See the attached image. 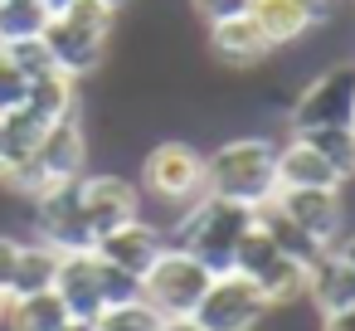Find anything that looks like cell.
<instances>
[{"label": "cell", "mask_w": 355, "mask_h": 331, "mask_svg": "<svg viewBox=\"0 0 355 331\" xmlns=\"http://www.w3.org/2000/svg\"><path fill=\"white\" fill-rule=\"evenodd\" d=\"M25 112H35L44 127H54L64 117H78V78H69L59 69L44 74V78H35L30 93H25Z\"/></svg>", "instance_id": "ac0fdd59"}, {"label": "cell", "mask_w": 355, "mask_h": 331, "mask_svg": "<svg viewBox=\"0 0 355 331\" xmlns=\"http://www.w3.org/2000/svg\"><path fill=\"white\" fill-rule=\"evenodd\" d=\"M292 137H302L306 146H316L336 166L340 180L355 176V127H316V132H292Z\"/></svg>", "instance_id": "d4e9b609"}, {"label": "cell", "mask_w": 355, "mask_h": 331, "mask_svg": "<svg viewBox=\"0 0 355 331\" xmlns=\"http://www.w3.org/2000/svg\"><path fill=\"white\" fill-rule=\"evenodd\" d=\"M336 253H340V258L355 268V234H350V239H340V244H336Z\"/></svg>", "instance_id": "836d02e7"}, {"label": "cell", "mask_w": 355, "mask_h": 331, "mask_svg": "<svg viewBox=\"0 0 355 331\" xmlns=\"http://www.w3.org/2000/svg\"><path fill=\"white\" fill-rule=\"evenodd\" d=\"M6 312H10V297H6V287H0V321H6Z\"/></svg>", "instance_id": "8d00e7d4"}, {"label": "cell", "mask_w": 355, "mask_h": 331, "mask_svg": "<svg viewBox=\"0 0 355 331\" xmlns=\"http://www.w3.org/2000/svg\"><path fill=\"white\" fill-rule=\"evenodd\" d=\"M209 278H214V273H209L200 258H190L185 248L166 244V253H161V258L151 263V273L141 278V302H146L161 321H171V316H190V312L200 307Z\"/></svg>", "instance_id": "5b68a950"}, {"label": "cell", "mask_w": 355, "mask_h": 331, "mask_svg": "<svg viewBox=\"0 0 355 331\" xmlns=\"http://www.w3.org/2000/svg\"><path fill=\"white\" fill-rule=\"evenodd\" d=\"M316 127H355V64H336L306 83V93L292 103V132Z\"/></svg>", "instance_id": "52a82bcc"}, {"label": "cell", "mask_w": 355, "mask_h": 331, "mask_svg": "<svg viewBox=\"0 0 355 331\" xmlns=\"http://www.w3.org/2000/svg\"><path fill=\"white\" fill-rule=\"evenodd\" d=\"M306 268H311V263H297V258L282 253V258L258 278L263 302H268V307H292L297 297H306Z\"/></svg>", "instance_id": "7402d4cb"}, {"label": "cell", "mask_w": 355, "mask_h": 331, "mask_svg": "<svg viewBox=\"0 0 355 331\" xmlns=\"http://www.w3.org/2000/svg\"><path fill=\"white\" fill-rule=\"evenodd\" d=\"M297 10H302L311 25H326V20L336 15V0H297Z\"/></svg>", "instance_id": "4dcf8cb0"}, {"label": "cell", "mask_w": 355, "mask_h": 331, "mask_svg": "<svg viewBox=\"0 0 355 331\" xmlns=\"http://www.w3.org/2000/svg\"><path fill=\"white\" fill-rule=\"evenodd\" d=\"M49 20H54V15L40 6V0H0V44L40 40Z\"/></svg>", "instance_id": "603a6c76"}, {"label": "cell", "mask_w": 355, "mask_h": 331, "mask_svg": "<svg viewBox=\"0 0 355 331\" xmlns=\"http://www.w3.org/2000/svg\"><path fill=\"white\" fill-rule=\"evenodd\" d=\"M93 331H161V316H156L141 297H132V302L107 307V312L93 321Z\"/></svg>", "instance_id": "484cf974"}, {"label": "cell", "mask_w": 355, "mask_h": 331, "mask_svg": "<svg viewBox=\"0 0 355 331\" xmlns=\"http://www.w3.org/2000/svg\"><path fill=\"white\" fill-rule=\"evenodd\" d=\"M277 258H282V248H277V244L268 239V229H263V224L253 219V224H248V234L239 239V248H234V263H229V268L258 282V278H263V273H268V268H272Z\"/></svg>", "instance_id": "cb8c5ba5"}, {"label": "cell", "mask_w": 355, "mask_h": 331, "mask_svg": "<svg viewBox=\"0 0 355 331\" xmlns=\"http://www.w3.org/2000/svg\"><path fill=\"white\" fill-rule=\"evenodd\" d=\"M248 6H253V0H195V10H200L209 25L239 20V15H248Z\"/></svg>", "instance_id": "f1b7e54d"}, {"label": "cell", "mask_w": 355, "mask_h": 331, "mask_svg": "<svg viewBox=\"0 0 355 331\" xmlns=\"http://www.w3.org/2000/svg\"><path fill=\"white\" fill-rule=\"evenodd\" d=\"M25 93H30V78L10 64V54H6V49H0V112L25 108Z\"/></svg>", "instance_id": "83f0119b"}, {"label": "cell", "mask_w": 355, "mask_h": 331, "mask_svg": "<svg viewBox=\"0 0 355 331\" xmlns=\"http://www.w3.org/2000/svg\"><path fill=\"white\" fill-rule=\"evenodd\" d=\"M44 132L49 127L35 112H25V108H15V112L0 117V180H10L15 171L30 166V156H35V146H40Z\"/></svg>", "instance_id": "e0dca14e"}, {"label": "cell", "mask_w": 355, "mask_h": 331, "mask_svg": "<svg viewBox=\"0 0 355 331\" xmlns=\"http://www.w3.org/2000/svg\"><path fill=\"white\" fill-rule=\"evenodd\" d=\"M209 49L219 64H234V69H253L272 54L268 35L253 25V15H239V20H224V25H209Z\"/></svg>", "instance_id": "2e32d148"}, {"label": "cell", "mask_w": 355, "mask_h": 331, "mask_svg": "<svg viewBox=\"0 0 355 331\" xmlns=\"http://www.w3.org/2000/svg\"><path fill=\"white\" fill-rule=\"evenodd\" d=\"M78 205H83L88 229H93V244H98L103 234H112L117 224L141 219V195H137V185L122 180V176H107V171L78 180Z\"/></svg>", "instance_id": "30bf717a"}, {"label": "cell", "mask_w": 355, "mask_h": 331, "mask_svg": "<svg viewBox=\"0 0 355 331\" xmlns=\"http://www.w3.org/2000/svg\"><path fill=\"white\" fill-rule=\"evenodd\" d=\"M59 302L69 307L73 321H98L107 312V287H103V258L88 253H64L59 258V278H54Z\"/></svg>", "instance_id": "8fae6325"}, {"label": "cell", "mask_w": 355, "mask_h": 331, "mask_svg": "<svg viewBox=\"0 0 355 331\" xmlns=\"http://www.w3.org/2000/svg\"><path fill=\"white\" fill-rule=\"evenodd\" d=\"M40 6H44V10H49V15H64V10H69V6H73V0H40Z\"/></svg>", "instance_id": "e575fe53"}, {"label": "cell", "mask_w": 355, "mask_h": 331, "mask_svg": "<svg viewBox=\"0 0 355 331\" xmlns=\"http://www.w3.org/2000/svg\"><path fill=\"white\" fill-rule=\"evenodd\" d=\"M306 297L316 302L321 316L355 307V268H350L336 248H321V253L311 258V268H306Z\"/></svg>", "instance_id": "5bb4252c"}, {"label": "cell", "mask_w": 355, "mask_h": 331, "mask_svg": "<svg viewBox=\"0 0 355 331\" xmlns=\"http://www.w3.org/2000/svg\"><path fill=\"white\" fill-rule=\"evenodd\" d=\"M73 316L69 307L59 302V292H35V297H10V312H6V326L10 331H64Z\"/></svg>", "instance_id": "ffe728a7"}, {"label": "cell", "mask_w": 355, "mask_h": 331, "mask_svg": "<svg viewBox=\"0 0 355 331\" xmlns=\"http://www.w3.org/2000/svg\"><path fill=\"white\" fill-rule=\"evenodd\" d=\"M190 316H195L200 331H253L268 316V302H263L253 278L229 268V273L209 278V287H205V297H200V307Z\"/></svg>", "instance_id": "8992f818"}, {"label": "cell", "mask_w": 355, "mask_h": 331, "mask_svg": "<svg viewBox=\"0 0 355 331\" xmlns=\"http://www.w3.org/2000/svg\"><path fill=\"white\" fill-rule=\"evenodd\" d=\"M93 253H98L107 268H117V273H127V278L141 282V278L151 273V263L166 253V239H161L156 224L132 219V224H117L112 234H103V239L93 244Z\"/></svg>", "instance_id": "7c38bea8"}, {"label": "cell", "mask_w": 355, "mask_h": 331, "mask_svg": "<svg viewBox=\"0 0 355 331\" xmlns=\"http://www.w3.org/2000/svg\"><path fill=\"white\" fill-rule=\"evenodd\" d=\"M15 263H20V239L0 234V287H10V278H15ZM6 297H10V292H6Z\"/></svg>", "instance_id": "f546056e"}, {"label": "cell", "mask_w": 355, "mask_h": 331, "mask_svg": "<svg viewBox=\"0 0 355 331\" xmlns=\"http://www.w3.org/2000/svg\"><path fill=\"white\" fill-rule=\"evenodd\" d=\"M161 331H200V326H195V316H171V321H161Z\"/></svg>", "instance_id": "d6a6232c"}, {"label": "cell", "mask_w": 355, "mask_h": 331, "mask_svg": "<svg viewBox=\"0 0 355 331\" xmlns=\"http://www.w3.org/2000/svg\"><path fill=\"white\" fill-rule=\"evenodd\" d=\"M141 185L166 205H195L209 195L205 190V156L185 142H161L141 166Z\"/></svg>", "instance_id": "ba28073f"}, {"label": "cell", "mask_w": 355, "mask_h": 331, "mask_svg": "<svg viewBox=\"0 0 355 331\" xmlns=\"http://www.w3.org/2000/svg\"><path fill=\"white\" fill-rule=\"evenodd\" d=\"M59 248H49V244H20V263H15V278H10V297H35V292H49L54 287V278H59Z\"/></svg>", "instance_id": "d6986e66"}, {"label": "cell", "mask_w": 355, "mask_h": 331, "mask_svg": "<svg viewBox=\"0 0 355 331\" xmlns=\"http://www.w3.org/2000/svg\"><path fill=\"white\" fill-rule=\"evenodd\" d=\"M248 224H253V210H248V205H234V200L205 195V200L190 205L175 248H185L190 258H200L209 273H229L234 248H239V239L248 234Z\"/></svg>", "instance_id": "3957f363"}, {"label": "cell", "mask_w": 355, "mask_h": 331, "mask_svg": "<svg viewBox=\"0 0 355 331\" xmlns=\"http://www.w3.org/2000/svg\"><path fill=\"white\" fill-rule=\"evenodd\" d=\"M103 6H112V10H127V6H132V0H103Z\"/></svg>", "instance_id": "74e56055"}, {"label": "cell", "mask_w": 355, "mask_h": 331, "mask_svg": "<svg viewBox=\"0 0 355 331\" xmlns=\"http://www.w3.org/2000/svg\"><path fill=\"white\" fill-rule=\"evenodd\" d=\"M205 190L248 210L268 205L277 195V146H268L263 137L224 142L214 156H205Z\"/></svg>", "instance_id": "6da1fadb"}, {"label": "cell", "mask_w": 355, "mask_h": 331, "mask_svg": "<svg viewBox=\"0 0 355 331\" xmlns=\"http://www.w3.org/2000/svg\"><path fill=\"white\" fill-rule=\"evenodd\" d=\"M0 117H6V112H0Z\"/></svg>", "instance_id": "f35d334b"}, {"label": "cell", "mask_w": 355, "mask_h": 331, "mask_svg": "<svg viewBox=\"0 0 355 331\" xmlns=\"http://www.w3.org/2000/svg\"><path fill=\"white\" fill-rule=\"evenodd\" d=\"M35 229H40V244H49L59 253H88L93 248V229H88L83 205H78V180L35 195Z\"/></svg>", "instance_id": "9c48e42d"}, {"label": "cell", "mask_w": 355, "mask_h": 331, "mask_svg": "<svg viewBox=\"0 0 355 331\" xmlns=\"http://www.w3.org/2000/svg\"><path fill=\"white\" fill-rule=\"evenodd\" d=\"M277 190H340V176L316 146L292 137L287 146H277Z\"/></svg>", "instance_id": "9a60e30c"}, {"label": "cell", "mask_w": 355, "mask_h": 331, "mask_svg": "<svg viewBox=\"0 0 355 331\" xmlns=\"http://www.w3.org/2000/svg\"><path fill=\"white\" fill-rule=\"evenodd\" d=\"M112 25H117V10L103 6V0H73L64 15H54L44 25V49L54 54V69L69 74V78H88L98 64H103V49L112 40Z\"/></svg>", "instance_id": "7a4b0ae2"}, {"label": "cell", "mask_w": 355, "mask_h": 331, "mask_svg": "<svg viewBox=\"0 0 355 331\" xmlns=\"http://www.w3.org/2000/svg\"><path fill=\"white\" fill-rule=\"evenodd\" d=\"M10 54V64L35 83V78H44V74H54V54L44 49V40H20V44H0Z\"/></svg>", "instance_id": "4316f807"}, {"label": "cell", "mask_w": 355, "mask_h": 331, "mask_svg": "<svg viewBox=\"0 0 355 331\" xmlns=\"http://www.w3.org/2000/svg\"><path fill=\"white\" fill-rule=\"evenodd\" d=\"M326 326L321 331H355V307H345V312H331V316H321Z\"/></svg>", "instance_id": "1f68e13d"}, {"label": "cell", "mask_w": 355, "mask_h": 331, "mask_svg": "<svg viewBox=\"0 0 355 331\" xmlns=\"http://www.w3.org/2000/svg\"><path fill=\"white\" fill-rule=\"evenodd\" d=\"M83 161H88V137H83L78 117H64V122H54V127L40 137L30 166L15 171L6 185H10L15 195H30V200H35V195H44V190H54V185L83 180Z\"/></svg>", "instance_id": "277c9868"}, {"label": "cell", "mask_w": 355, "mask_h": 331, "mask_svg": "<svg viewBox=\"0 0 355 331\" xmlns=\"http://www.w3.org/2000/svg\"><path fill=\"white\" fill-rule=\"evenodd\" d=\"M248 15H253V25L268 35L272 49H277V44H292V40H302V35L311 30V20L297 10V0H253Z\"/></svg>", "instance_id": "44dd1931"}, {"label": "cell", "mask_w": 355, "mask_h": 331, "mask_svg": "<svg viewBox=\"0 0 355 331\" xmlns=\"http://www.w3.org/2000/svg\"><path fill=\"white\" fill-rule=\"evenodd\" d=\"M64 331H93V321H69Z\"/></svg>", "instance_id": "d590c367"}, {"label": "cell", "mask_w": 355, "mask_h": 331, "mask_svg": "<svg viewBox=\"0 0 355 331\" xmlns=\"http://www.w3.org/2000/svg\"><path fill=\"white\" fill-rule=\"evenodd\" d=\"M272 205H277L311 244H321V248L336 244V234H340V195H336V190H277Z\"/></svg>", "instance_id": "4fadbf2b"}]
</instances>
